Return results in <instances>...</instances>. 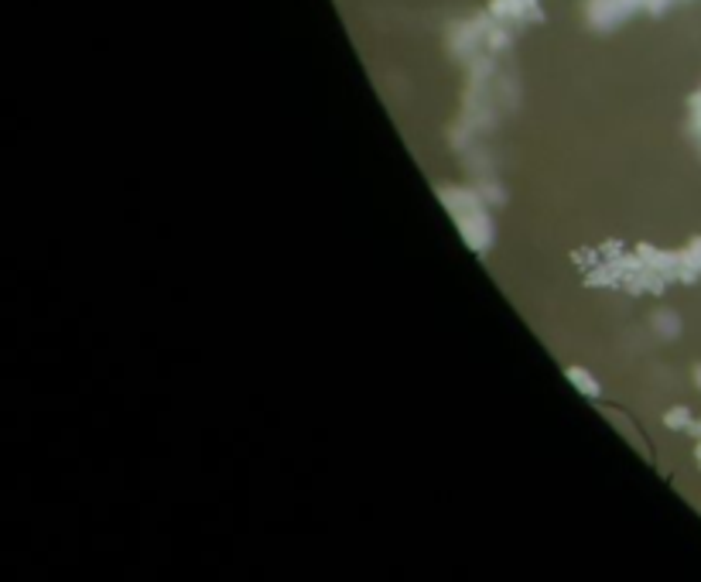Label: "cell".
Masks as SVG:
<instances>
[{
  "instance_id": "obj_1",
  "label": "cell",
  "mask_w": 701,
  "mask_h": 582,
  "mask_svg": "<svg viewBox=\"0 0 701 582\" xmlns=\"http://www.w3.org/2000/svg\"><path fill=\"white\" fill-rule=\"evenodd\" d=\"M694 381H698V387H701V367H698V374H694Z\"/></svg>"
}]
</instances>
